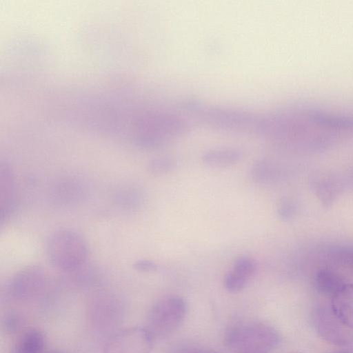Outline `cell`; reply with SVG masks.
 Instances as JSON below:
<instances>
[{
	"label": "cell",
	"instance_id": "cell-1",
	"mask_svg": "<svg viewBox=\"0 0 353 353\" xmlns=\"http://www.w3.org/2000/svg\"><path fill=\"white\" fill-rule=\"evenodd\" d=\"M226 343L236 353H268L277 346L279 336L274 328L263 323L242 322L229 330Z\"/></svg>",
	"mask_w": 353,
	"mask_h": 353
},
{
	"label": "cell",
	"instance_id": "cell-2",
	"mask_svg": "<svg viewBox=\"0 0 353 353\" xmlns=\"http://www.w3.org/2000/svg\"><path fill=\"white\" fill-rule=\"evenodd\" d=\"M48 253L52 264L63 271L72 272L81 268L88 256L85 241L78 232L59 230L50 236Z\"/></svg>",
	"mask_w": 353,
	"mask_h": 353
},
{
	"label": "cell",
	"instance_id": "cell-3",
	"mask_svg": "<svg viewBox=\"0 0 353 353\" xmlns=\"http://www.w3.org/2000/svg\"><path fill=\"white\" fill-rule=\"evenodd\" d=\"M187 312L185 300L170 296L157 301L148 314V328L154 336H165L174 332L183 321Z\"/></svg>",
	"mask_w": 353,
	"mask_h": 353
},
{
	"label": "cell",
	"instance_id": "cell-4",
	"mask_svg": "<svg viewBox=\"0 0 353 353\" xmlns=\"http://www.w3.org/2000/svg\"><path fill=\"white\" fill-rule=\"evenodd\" d=\"M154 336L145 327H132L112 335L103 347V353H150Z\"/></svg>",
	"mask_w": 353,
	"mask_h": 353
},
{
	"label": "cell",
	"instance_id": "cell-5",
	"mask_svg": "<svg viewBox=\"0 0 353 353\" xmlns=\"http://www.w3.org/2000/svg\"><path fill=\"white\" fill-rule=\"evenodd\" d=\"M47 282L46 271L38 265H30L20 270L12 277L8 291L17 299H28L40 294Z\"/></svg>",
	"mask_w": 353,
	"mask_h": 353
},
{
	"label": "cell",
	"instance_id": "cell-6",
	"mask_svg": "<svg viewBox=\"0 0 353 353\" xmlns=\"http://www.w3.org/2000/svg\"><path fill=\"white\" fill-rule=\"evenodd\" d=\"M316 327L325 340L336 345L348 343L352 337V330L343 324L332 311L320 310L315 319Z\"/></svg>",
	"mask_w": 353,
	"mask_h": 353
},
{
	"label": "cell",
	"instance_id": "cell-7",
	"mask_svg": "<svg viewBox=\"0 0 353 353\" xmlns=\"http://www.w3.org/2000/svg\"><path fill=\"white\" fill-rule=\"evenodd\" d=\"M331 310L343 324L353 329L352 283H345L332 297Z\"/></svg>",
	"mask_w": 353,
	"mask_h": 353
},
{
	"label": "cell",
	"instance_id": "cell-8",
	"mask_svg": "<svg viewBox=\"0 0 353 353\" xmlns=\"http://www.w3.org/2000/svg\"><path fill=\"white\" fill-rule=\"evenodd\" d=\"M45 345L43 333L30 329L23 333L12 346L11 353H42Z\"/></svg>",
	"mask_w": 353,
	"mask_h": 353
},
{
	"label": "cell",
	"instance_id": "cell-9",
	"mask_svg": "<svg viewBox=\"0 0 353 353\" xmlns=\"http://www.w3.org/2000/svg\"><path fill=\"white\" fill-rule=\"evenodd\" d=\"M314 283L319 293L331 297L345 284L339 274L329 269L320 270L315 276Z\"/></svg>",
	"mask_w": 353,
	"mask_h": 353
},
{
	"label": "cell",
	"instance_id": "cell-10",
	"mask_svg": "<svg viewBox=\"0 0 353 353\" xmlns=\"http://www.w3.org/2000/svg\"><path fill=\"white\" fill-rule=\"evenodd\" d=\"M241 159V154L233 149L214 150L202 157L203 163L212 168H226L236 164Z\"/></svg>",
	"mask_w": 353,
	"mask_h": 353
},
{
	"label": "cell",
	"instance_id": "cell-11",
	"mask_svg": "<svg viewBox=\"0 0 353 353\" xmlns=\"http://www.w3.org/2000/svg\"><path fill=\"white\" fill-rule=\"evenodd\" d=\"M12 173L8 168L1 169V217L8 215L12 210L14 189Z\"/></svg>",
	"mask_w": 353,
	"mask_h": 353
},
{
	"label": "cell",
	"instance_id": "cell-12",
	"mask_svg": "<svg viewBox=\"0 0 353 353\" xmlns=\"http://www.w3.org/2000/svg\"><path fill=\"white\" fill-rule=\"evenodd\" d=\"M256 268V263L252 258L240 256L234 261L232 271L248 281L255 273Z\"/></svg>",
	"mask_w": 353,
	"mask_h": 353
},
{
	"label": "cell",
	"instance_id": "cell-13",
	"mask_svg": "<svg viewBox=\"0 0 353 353\" xmlns=\"http://www.w3.org/2000/svg\"><path fill=\"white\" fill-rule=\"evenodd\" d=\"M273 170L270 164L265 161L256 163L251 170V176L254 182L261 185L268 183L273 176Z\"/></svg>",
	"mask_w": 353,
	"mask_h": 353
},
{
	"label": "cell",
	"instance_id": "cell-14",
	"mask_svg": "<svg viewBox=\"0 0 353 353\" xmlns=\"http://www.w3.org/2000/svg\"><path fill=\"white\" fill-rule=\"evenodd\" d=\"M176 161L172 158L162 157L152 160L148 165L149 172L154 175H162L172 172Z\"/></svg>",
	"mask_w": 353,
	"mask_h": 353
},
{
	"label": "cell",
	"instance_id": "cell-15",
	"mask_svg": "<svg viewBox=\"0 0 353 353\" xmlns=\"http://www.w3.org/2000/svg\"><path fill=\"white\" fill-rule=\"evenodd\" d=\"M23 325L21 316L16 312H10L3 318L2 326L6 333L12 334L17 332Z\"/></svg>",
	"mask_w": 353,
	"mask_h": 353
},
{
	"label": "cell",
	"instance_id": "cell-16",
	"mask_svg": "<svg viewBox=\"0 0 353 353\" xmlns=\"http://www.w3.org/2000/svg\"><path fill=\"white\" fill-rule=\"evenodd\" d=\"M248 281L237 275L233 271L229 272L224 279V285L230 292L241 291L247 285Z\"/></svg>",
	"mask_w": 353,
	"mask_h": 353
},
{
	"label": "cell",
	"instance_id": "cell-17",
	"mask_svg": "<svg viewBox=\"0 0 353 353\" xmlns=\"http://www.w3.org/2000/svg\"><path fill=\"white\" fill-rule=\"evenodd\" d=\"M134 268L141 272H152L157 269V265L151 261L141 260L134 264Z\"/></svg>",
	"mask_w": 353,
	"mask_h": 353
},
{
	"label": "cell",
	"instance_id": "cell-18",
	"mask_svg": "<svg viewBox=\"0 0 353 353\" xmlns=\"http://www.w3.org/2000/svg\"><path fill=\"white\" fill-rule=\"evenodd\" d=\"M277 212L280 217L287 219L292 214V205L288 201L283 200L279 204Z\"/></svg>",
	"mask_w": 353,
	"mask_h": 353
},
{
	"label": "cell",
	"instance_id": "cell-19",
	"mask_svg": "<svg viewBox=\"0 0 353 353\" xmlns=\"http://www.w3.org/2000/svg\"><path fill=\"white\" fill-rule=\"evenodd\" d=\"M46 353H64V352H61V351H58V350H52V351H50V352H46Z\"/></svg>",
	"mask_w": 353,
	"mask_h": 353
},
{
	"label": "cell",
	"instance_id": "cell-20",
	"mask_svg": "<svg viewBox=\"0 0 353 353\" xmlns=\"http://www.w3.org/2000/svg\"><path fill=\"white\" fill-rule=\"evenodd\" d=\"M203 353H218V352H214V351H213V350H210V351L205 352H203Z\"/></svg>",
	"mask_w": 353,
	"mask_h": 353
},
{
	"label": "cell",
	"instance_id": "cell-21",
	"mask_svg": "<svg viewBox=\"0 0 353 353\" xmlns=\"http://www.w3.org/2000/svg\"><path fill=\"white\" fill-rule=\"evenodd\" d=\"M290 353H300V352H292Z\"/></svg>",
	"mask_w": 353,
	"mask_h": 353
},
{
	"label": "cell",
	"instance_id": "cell-22",
	"mask_svg": "<svg viewBox=\"0 0 353 353\" xmlns=\"http://www.w3.org/2000/svg\"><path fill=\"white\" fill-rule=\"evenodd\" d=\"M340 353H346V352H340Z\"/></svg>",
	"mask_w": 353,
	"mask_h": 353
}]
</instances>
